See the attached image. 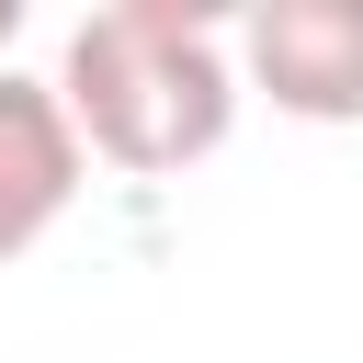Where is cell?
Listing matches in <instances>:
<instances>
[{
    "label": "cell",
    "instance_id": "277c9868",
    "mask_svg": "<svg viewBox=\"0 0 363 363\" xmlns=\"http://www.w3.org/2000/svg\"><path fill=\"white\" fill-rule=\"evenodd\" d=\"M11 34H23V0H0V68H11Z\"/></svg>",
    "mask_w": 363,
    "mask_h": 363
},
{
    "label": "cell",
    "instance_id": "6da1fadb",
    "mask_svg": "<svg viewBox=\"0 0 363 363\" xmlns=\"http://www.w3.org/2000/svg\"><path fill=\"white\" fill-rule=\"evenodd\" d=\"M57 113L79 136V159H113V170H193L227 147L238 125V68H227V34L216 11H182V0H113L91 23H68V57H57Z\"/></svg>",
    "mask_w": 363,
    "mask_h": 363
},
{
    "label": "cell",
    "instance_id": "7a4b0ae2",
    "mask_svg": "<svg viewBox=\"0 0 363 363\" xmlns=\"http://www.w3.org/2000/svg\"><path fill=\"white\" fill-rule=\"evenodd\" d=\"M227 68L295 125H363V0H261Z\"/></svg>",
    "mask_w": 363,
    "mask_h": 363
},
{
    "label": "cell",
    "instance_id": "3957f363",
    "mask_svg": "<svg viewBox=\"0 0 363 363\" xmlns=\"http://www.w3.org/2000/svg\"><path fill=\"white\" fill-rule=\"evenodd\" d=\"M68 204H79V136L45 79L0 68V261H23Z\"/></svg>",
    "mask_w": 363,
    "mask_h": 363
}]
</instances>
